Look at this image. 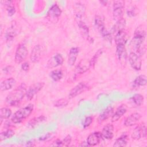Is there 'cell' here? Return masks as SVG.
I'll return each instance as SVG.
<instances>
[{"label":"cell","mask_w":147,"mask_h":147,"mask_svg":"<svg viewBox=\"0 0 147 147\" xmlns=\"http://www.w3.org/2000/svg\"><path fill=\"white\" fill-rule=\"evenodd\" d=\"M134 37H146V27L144 25H141L138 26L134 31Z\"/></svg>","instance_id":"cell-28"},{"label":"cell","mask_w":147,"mask_h":147,"mask_svg":"<svg viewBox=\"0 0 147 147\" xmlns=\"http://www.w3.org/2000/svg\"><path fill=\"white\" fill-rule=\"evenodd\" d=\"M92 122V118L90 116L86 117L83 123V126L85 129L86 127H88Z\"/></svg>","instance_id":"cell-38"},{"label":"cell","mask_w":147,"mask_h":147,"mask_svg":"<svg viewBox=\"0 0 147 147\" xmlns=\"http://www.w3.org/2000/svg\"><path fill=\"white\" fill-rule=\"evenodd\" d=\"M44 86V82H37L32 84L26 91V96L27 99L29 100L32 99L34 96Z\"/></svg>","instance_id":"cell-8"},{"label":"cell","mask_w":147,"mask_h":147,"mask_svg":"<svg viewBox=\"0 0 147 147\" xmlns=\"http://www.w3.org/2000/svg\"><path fill=\"white\" fill-rule=\"evenodd\" d=\"M130 100L137 106H140L144 102V96L140 94H136L131 96Z\"/></svg>","instance_id":"cell-34"},{"label":"cell","mask_w":147,"mask_h":147,"mask_svg":"<svg viewBox=\"0 0 147 147\" xmlns=\"http://www.w3.org/2000/svg\"><path fill=\"white\" fill-rule=\"evenodd\" d=\"M91 65L90 60H88V59H82L79 61L76 67L75 74H83L88 71Z\"/></svg>","instance_id":"cell-12"},{"label":"cell","mask_w":147,"mask_h":147,"mask_svg":"<svg viewBox=\"0 0 147 147\" xmlns=\"http://www.w3.org/2000/svg\"><path fill=\"white\" fill-rule=\"evenodd\" d=\"M14 131L11 129H7L5 131L1 132L0 134V141H2L3 140L11 138L14 135Z\"/></svg>","instance_id":"cell-35"},{"label":"cell","mask_w":147,"mask_h":147,"mask_svg":"<svg viewBox=\"0 0 147 147\" xmlns=\"http://www.w3.org/2000/svg\"><path fill=\"white\" fill-rule=\"evenodd\" d=\"M103 136L100 132H94L90 134L87 139V143L89 146H95L99 144Z\"/></svg>","instance_id":"cell-14"},{"label":"cell","mask_w":147,"mask_h":147,"mask_svg":"<svg viewBox=\"0 0 147 147\" xmlns=\"http://www.w3.org/2000/svg\"><path fill=\"white\" fill-rule=\"evenodd\" d=\"M68 103V100L64 98L60 99L57 100H56L54 103L55 107H65L66 106Z\"/></svg>","instance_id":"cell-37"},{"label":"cell","mask_w":147,"mask_h":147,"mask_svg":"<svg viewBox=\"0 0 147 147\" xmlns=\"http://www.w3.org/2000/svg\"><path fill=\"white\" fill-rule=\"evenodd\" d=\"M127 16L130 17L135 16L136 15V9H134V7H132L129 9H128L127 11Z\"/></svg>","instance_id":"cell-40"},{"label":"cell","mask_w":147,"mask_h":147,"mask_svg":"<svg viewBox=\"0 0 147 147\" xmlns=\"http://www.w3.org/2000/svg\"><path fill=\"white\" fill-rule=\"evenodd\" d=\"M16 80L13 78H9L1 82L0 84V89L1 91H5L11 89L15 86Z\"/></svg>","instance_id":"cell-17"},{"label":"cell","mask_w":147,"mask_h":147,"mask_svg":"<svg viewBox=\"0 0 147 147\" xmlns=\"http://www.w3.org/2000/svg\"><path fill=\"white\" fill-rule=\"evenodd\" d=\"M94 22L96 27L97 28L100 33L106 29L104 23V20L100 16H95Z\"/></svg>","instance_id":"cell-27"},{"label":"cell","mask_w":147,"mask_h":147,"mask_svg":"<svg viewBox=\"0 0 147 147\" xmlns=\"http://www.w3.org/2000/svg\"><path fill=\"white\" fill-rule=\"evenodd\" d=\"M29 64L28 62H24L21 65V69L25 72H27L29 69Z\"/></svg>","instance_id":"cell-41"},{"label":"cell","mask_w":147,"mask_h":147,"mask_svg":"<svg viewBox=\"0 0 147 147\" xmlns=\"http://www.w3.org/2000/svg\"><path fill=\"white\" fill-rule=\"evenodd\" d=\"M127 111V106L125 105H121L118 107L116 111L111 117V121L116 122L119 120Z\"/></svg>","instance_id":"cell-19"},{"label":"cell","mask_w":147,"mask_h":147,"mask_svg":"<svg viewBox=\"0 0 147 147\" xmlns=\"http://www.w3.org/2000/svg\"><path fill=\"white\" fill-rule=\"evenodd\" d=\"M64 61L63 56L60 53L54 55L48 61L47 65L49 68H52L63 64Z\"/></svg>","instance_id":"cell-13"},{"label":"cell","mask_w":147,"mask_h":147,"mask_svg":"<svg viewBox=\"0 0 147 147\" xmlns=\"http://www.w3.org/2000/svg\"><path fill=\"white\" fill-rule=\"evenodd\" d=\"M89 86L85 82H80L75 86L69 92L68 95V98L72 99L76 96L82 94L84 91L88 90Z\"/></svg>","instance_id":"cell-6"},{"label":"cell","mask_w":147,"mask_h":147,"mask_svg":"<svg viewBox=\"0 0 147 147\" xmlns=\"http://www.w3.org/2000/svg\"><path fill=\"white\" fill-rule=\"evenodd\" d=\"M146 127L145 125H141L136 127L132 132L131 137L133 140H138L146 137Z\"/></svg>","instance_id":"cell-10"},{"label":"cell","mask_w":147,"mask_h":147,"mask_svg":"<svg viewBox=\"0 0 147 147\" xmlns=\"http://www.w3.org/2000/svg\"><path fill=\"white\" fill-rule=\"evenodd\" d=\"M125 26H126V20L123 18L116 22L115 24L113 27V30H112L113 33L115 35L117 33L125 30Z\"/></svg>","instance_id":"cell-25"},{"label":"cell","mask_w":147,"mask_h":147,"mask_svg":"<svg viewBox=\"0 0 147 147\" xmlns=\"http://www.w3.org/2000/svg\"><path fill=\"white\" fill-rule=\"evenodd\" d=\"M129 61L131 67L136 71H139L141 68L142 60L141 56L132 52L129 55Z\"/></svg>","instance_id":"cell-9"},{"label":"cell","mask_w":147,"mask_h":147,"mask_svg":"<svg viewBox=\"0 0 147 147\" xmlns=\"http://www.w3.org/2000/svg\"><path fill=\"white\" fill-rule=\"evenodd\" d=\"M41 55V49L40 45H35L31 52L30 55V60L33 63H37L39 61Z\"/></svg>","instance_id":"cell-18"},{"label":"cell","mask_w":147,"mask_h":147,"mask_svg":"<svg viewBox=\"0 0 147 147\" xmlns=\"http://www.w3.org/2000/svg\"><path fill=\"white\" fill-rule=\"evenodd\" d=\"M49 76L53 80L57 82L61 79L63 77V72L61 69H55L50 72Z\"/></svg>","instance_id":"cell-32"},{"label":"cell","mask_w":147,"mask_h":147,"mask_svg":"<svg viewBox=\"0 0 147 147\" xmlns=\"http://www.w3.org/2000/svg\"><path fill=\"white\" fill-rule=\"evenodd\" d=\"M20 28L19 27L17 22L16 21H13L10 26L7 29L5 34V37L6 38V40L7 41H10L13 40L20 33Z\"/></svg>","instance_id":"cell-4"},{"label":"cell","mask_w":147,"mask_h":147,"mask_svg":"<svg viewBox=\"0 0 147 147\" xmlns=\"http://www.w3.org/2000/svg\"><path fill=\"white\" fill-rule=\"evenodd\" d=\"M79 48L78 47H72L69 50V52L68 54V64L70 66H72L75 64L78 54H79Z\"/></svg>","instance_id":"cell-20"},{"label":"cell","mask_w":147,"mask_h":147,"mask_svg":"<svg viewBox=\"0 0 147 147\" xmlns=\"http://www.w3.org/2000/svg\"><path fill=\"white\" fill-rule=\"evenodd\" d=\"M102 135L103 137L107 140L112 139L114 136V126L113 125L108 123L102 129Z\"/></svg>","instance_id":"cell-21"},{"label":"cell","mask_w":147,"mask_h":147,"mask_svg":"<svg viewBox=\"0 0 147 147\" xmlns=\"http://www.w3.org/2000/svg\"><path fill=\"white\" fill-rule=\"evenodd\" d=\"M113 107L111 106L107 107L99 115L98 118V122L102 123L103 121L107 120L110 117H112L113 114Z\"/></svg>","instance_id":"cell-22"},{"label":"cell","mask_w":147,"mask_h":147,"mask_svg":"<svg viewBox=\"0 0 147 147\" xmlns=\"http://www.w3.org/2000/svg\"><path fill=\"white\" fill-rule=\"evenodd\" d=\"M52 145L57 146H63V141L57 139V140H56V141H55L53 142V144Z\"/></svg>","instance_id":"cell-44"},{"label":"cell","mask_w":147,"mask_h":147,"mask_svg":"<svg viewBox=\"0 0 147 147\" xmlns=\"http://www.w3.org/2000/svg\"><path fill=\"white\" fill-rule=\"evenodd\" d=\"M129 39V34L125 30H122L115 35L114 40L116 45H125Z\"/></svg>","instance_id":"cell-16"},{"label":"cell","mask_w":147,"mask_h":147,"mask_svg":"<svg viewBox=\"0 0 147 147\" xmlns=\"http://www.w3.org/2000/svg\"><path fill=\"white\" fill-rule=\"evenodd\" d=\"M116 55L120 61H125L127 57V53L124 45H117Z\"/></svg>","instance_id":"cell-23"},{"label":"cell","mask_w":147,"mask_h":147,"mask_svg":"<svg viewBox=\"0 0 147 147\" xmlns=\"http://www.w3.org/2000/svg\"><path fill=\"white\" fill-rule=\"evenodd\" d=\"M61 10L57 4L53 5L49 9L47 13V18L51 22H56L59 17L61 16Z\"/></svg>","instance_id":"cell-7"},{"label":"cell","mask_w":147,"mask_h":147,"mask_svg":"<svg viewBox=\"0 0 147 147\" xmlns=\"http://www.w3.org/2000/svg\"><path fill=\"white\" fill-rule=\"evenodd\" d=\"M28 51L25 45L20 44L18 45L15 53L14 60L17 64L23 62L28 56Z\"/></svg>","instance_id":"cell-5"},{"label":"cell","mask_w":147,"mask_h":147,"mask_svg":"<svg viewBox=\"0 0 147 147\" xmlns=\"http://www.w3.org/2000/svg\"><path fill=\"white\" fill-rule=\"evenodd\" d=\"M125 2L123 1H115L113 2V16L114 20L118 21L123 18Z\"/></svg>","instance_id":"cell-3"},{"label":"cell","mask_w":147,"mask_h":147,"mask_svg":"<svg viewBox=\"0 0 147 147\" xmlns=\"http://www.w3.org/2000/svg\"><path fill=\"white\" fill-rule=\"evenodd\" d=\"M141 118V115L140 113H134L126 118L124 122V125L127 127L134 126L139 122Z\"/></svg>","instance_id":"cell-15"},{"label":"cell","mask_w":147,"mask_h":147,"mask_svg":"<svg viewBox=\"0 0 147 147\" xmlns=\"http://www.w3.org/2000/svg\"><path fill=\"white\" fill-rule=\"evenodd\" d=\"M103 52V51H102V49H99L95 54L93 56V57H92V59L90 60V65H91V67H92L95 65L96 62L97 61L98 58L99 57V56L102 55Z\"/></svg>","instance_id":"cell-36"},{"label":"cell","mask_w":147,"mask_h":147,"mask_svg":"<svg viewBox=\"0 0 147 147\" xmlns=\"http://www.w3.org/2000/svg\"><path fill=\"white\" fill-rule=\"evenodd\" d=\"M127 136L125 134H123L120 137L117 138L115 142L113 144L114 146L115 147H120V146H125L127 145Z\"/></svg>","instance_id":"cell-30"},{"label":"cell","mask_w":147,"mask_h":147,"mask_svg":"<svg viewBox=\"0 0 147 147\" xmlns=\"http://www.w3.org/2000/svg\"><path fill=\"white\" fill-rule=\"evenodd\" d=\"M1 3H4V5L6 8L7 14L9 16H12L16 13V9L12 4V1H1Z\"/></svg>","instance_id":"cell-31"},{"label":"cell","mask_w":147,"mask_h":147,"mask_svg":"<svg viewBox=\"0 0 147 147\" xmlns=\"http://www.w3.org/2000/svg\"><path fill=\"white\" fill-rule=\"evenodd\" d=\"M86 7L80 3H76L74 5V13L75 15V20L76 22L83 21L85 14Z\"/></svg>","instance_id":"cell-11"},{"label":"cell","mask_w":147,"mask_h":147,"mask_svg":"<svg viewBox=\"0 0 147 147\" xmlns=\"http://www.w3.org/2000/svg\"><path fill=\"white\" fill-rule=\"evenodd\" d=\"M33 110V105L29 104L17 110L13 115L11 121L14 123H20L27 118Z\"/></svg>","instance_id":"cell-2"},{"label":"cell","mask_w":147,"mask_h":147,"mask_svg":"<svg viewBox=\"0 0 147 147\" xmlns=\"http://www.w3.org/2000/svg\"><path fill=\"white\" fill-rule=\"evenodd\" d=\"M51 137H52V134H51V133H48V134H47L43 136L42 137H40V140H41V141H45V140H48V139H49V140L51 139V138H52Z\"/></svg>","instance_id":"cell-43"},{"label":"cell","mask_w":147,"mask_h":147,"mask_svg":"<svg viewBox=\"0 0 147 147\" xmlns=\"http://www.w3.org/2000/svg\"><path fill=\"white\" fill-rule=\"evenodd\" d=\"M11 115V110L7 107L1 108L0 110V119L1 124L3 119H8Z\"/></svg>","instance_id":"cell-29"},{"label":"cell","mask_w":147,"mask_h":147,"mask_svg":"<svg viewBox=\"0 0 147 147\" xmlns=\"http://www.w3.org/2000/svg\"><path fill=\"white\" fill-rule=\"evenodd\" d=\"M47 118L44 115H40L37 117H35L33 119H32L28 123V126L30 127H33L36 126L38 123L42 122L43 121H45Z\"/></svg>","instance_id":"cell-33"},{"label":"cell","mask_w":147,"mask_h":147,"mask_svg":"<svg viewBox=\"0 0 147 147\" xmlns=\"http://www.w3.org/2000/svg\"><path fill=\"white\" fill-rule=\"evenodd\" d=\"M78 23V26L80 30L81 33L82 34V35L84 37H85L88 41H91V40H92L90 35H89V29L88 26L86 25V24L83 21H79Z\"/></svg>","instance_id":"cell-24"},{"label":"cell","mask_w":147,"mask_h":147,"mask_svg":"<svg viewBox=\"0 0 147 147\" xmlns=\"http://www.w3.org/2000/svg\"><path fill=\"white\" fill-rule=\"evenodd\" d=\"M14 69V68L12 66H7V67H5V68H3V70L4 71L5 73L7 74H10V73H11L13 71Z\"/></svg>","instance_id":"cell-42"},{"label":"cell","mask_w":147,"mask_h":147,"mask_svg":"<svg viewBox=\"0 0 147 147\" xmlns=\"http://www.w3.org/2000/svg\"><path fill=\"white\" fill-rule=\"evenodd\" d=\"M71 140H72V138H71V137L70 135L67 136L64 138V140H63V146L64 145V146H68L70 144V143H71Z\"/></svg>","instance_id":"cell-39"},{"label":"cell","mask_w":147,"mask_h":147,"mask_svg":"<svg viewBox=\"0 0 147 147\" xmlns=\"http://www.w3.org/2000/svg\"><path fill=\"white\" fill-rule=\"evenodd\" d=\"M26 84L23 83H21L7 95L6 98V103L11 106L18 105L24 96H26Z\"/></svg>","instance_id":"cell-1"},{"label":"cell","mask_w":147,"mask_h":147,"mask_svg":"<svg viewBox=\"0 0 147 147\" xmlns=\"http://www.w3.org/2000/svg\"><path fill=\"white\" fill-rule=\"evenodd\" d=\"M147 84V78L145 75H141L137 76L133 82L134 87L145 86Z\"/></svg>","instance_id":"cell-26"}]
</instances>
